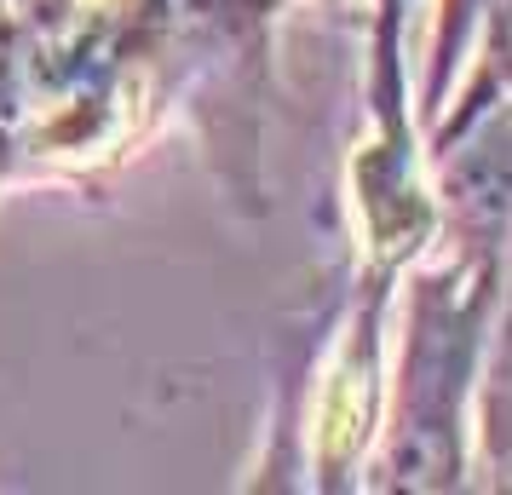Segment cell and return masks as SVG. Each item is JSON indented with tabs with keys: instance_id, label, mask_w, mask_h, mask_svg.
<instances>
[{
	"instance_id": "1",
	"label": "cell",
	"mask_w": 512,
	"mask_h": 495,
	"mask_svg": "<svg viewBox=\"0 0 512 495\" xmlns=\"http://www.w3.org/2000/svg\"><path fill=\"white\" fill-rule=\"evenodd\" d=\"M455 254L409 271L403 340L386 380V426L363 490H466L472 484V426L478 380L507 288L512 248L449 242Z\"/></svg>"
},
{
	"instance_id": "4",
	"label": "cell",
	"mask_w": 512,
	"mask_h": 495,
	"mask_svg": "<svg viewBox=\"0 0 512 495\" xmlns=\"http://www.w3.org/2000/svg\"><path fill=\"white\" fill-rule=\"evenodd\" d=\"M35 185L29 179V139H24V98H18V70H12V24L0 0V190Z\"/></svg>"
},
{
	"instance_id": "2",
	"label": "cell",
	"mask_w": 512,
	"mask_h": 495,
	"mask_svg": "<svg viewBox=\"0 0 512 495\" xmlns=\"http://www.w3.org/2000/svg\"><path fill=\"white\" fill-rule=\"evenodd\" d=\"M162 47L173 110L190 121L219 202L242 219L271 213L265 116L277 93L282 0H139Z\"/></svg>"
},
{
	"instance_id": "3",
	"label": "cell",
	"mask_w": 512,
	"mask_h": 495,
	"mask_svg": "<svg viewBox=\"0 0 512 495\" xmlns=\"http://www.w3.org/2000/svg\"><path fill=\"white\" fill-rule=\"evenodd\" d=\"M472 472H484L478 484H489V490H512V260H507L501 306H495V329H489L484 380H478Z\"/></svg>"
},
{
	"instance_id": "5",
	"label": "cell",
	"mask_w": 512,
	"mask_h": 495,
	"mask_svg": "<svg viewBox=\"0 0 512 495\" xmlns=\"http://www.w3.org/2000/svg\"><path fill=\"white\" fill-rule=\"evenodd\" d=\"M305 6H323V12H357L363 6L369 12V0H305Z\"/></svg>"
}]
</instances>
